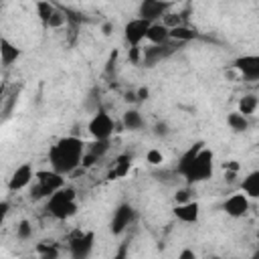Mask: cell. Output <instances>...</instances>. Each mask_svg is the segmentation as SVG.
Wrapping results in <instances>:
<instances>
[{
	"label": "cell",
	"instance_id": "1",
	"mask_svg": "<svg viewBox=\"0 0 259 259\" xmlns=\"http://www.w3.org/2000/svg\"><path fill=\"white\" fill-rule=\"evenodd\" d=\"M85 148H87V144L77 136H65V138L57 140L49 150L51 168L61 174L75 172L83 162Z\"/></svg>",
	"mask_w": 259,
	"mask_h": 259
},
{
	"label": "cell",
	"instance_id": "31",
	"mask_svg": "<svg viewBox=\"0 0 259 259\" xmlns=\"http://www.w3.org/2000/svg\"><path fill=\"white\" fill-rule=\"evenodd\" d=\"M162 22H164L168 28H174V26H178V24H184V22H182V16H180V14H172V12H166L164 18H162Z\"/></svg>",
	"mask_w": 259,
	"mask_h": 259
},
{
	"label": "cell",
	"instance_id": "33",
	"mask_svg": "<svg viewBox=\"0 0 259 259\" xmlns=\"http://www.w3.org/2000/svg\"><path fill=\"white\" fill-rule=\"evenodd\" d=\"M190 194H192V190H190V184H186L184 188L176 190V194H174V200H176V204H178V202H186V200H190Z\"/></svg>",
	"mask_w": 259,
	"mask_h": 259
},
{
	"label": "cell",
	"instance_id": "7",
	"mask_svg": "<svg viewBox=\"0 0 259 259\" xmlns=\"http://www.w3.org/2000/svg\"><path fill=\"white\" fill-rule=\"evenodd\" d=\"M95 245V235L91 231H75L69 239V251L75 259H85L91 255Z\"/></svg>",
	"mask_w": 259,
	"mask_h": 259
},
{
	"label": "cell",
	"instance_id": "26",
	"mask_svg": "<svg viewBox=\"0 0 259 259\" xmlns=\"http://www.w3.org/2000/svg\"><path fill=\"white\" fill-rule=\"evenodd\" d=\"M99 103H101V91H99L97 87H93V89L87 93L85 109H87V111H91V113H95V111H99V109H101V107H99Z\"/></svg>",
	"mask_w": 259,
	"mask_h": 259
},
{
	"label": "cell",
	"instance_id": "27",
	"mask_svg": "<svg viewBox=\"0 0 259 259\" xmlns=\"http://www.w3.org/2000/svg\"><path fill=\"white\" fill-rule=\"evenodd\" d=\"M89 154H93L95 158H103L105 154H107V150H109V140H95L93 144H89L87 148H85Z\"/></svg>",
	"mask_w": 259,
	"mask_h": 259
},
{
	"label": "cell",
	"instance_id": "39",
	"mask_svg": "<svg viewBox=\"0 0 259 259\" xmlns=\"http://www.w3.org/2000/svg\"><path fill=\"white\" fill-rule=\"evenodd\" d=\"M253 257H259V249H257V251H255V253H253Z\"/></svg>",
	"mask_w": 259,
	"mask_h": 259
},
{
	"label": "cell",
	"instance_id": "25",
	"mask_svg": "<svg viewBox=\"0 0 259 259\" xmlns=\"http://www.w3.org/2000/svg\"><path fill=\"white\" fill-rule=\"evenodd\" d=\"M36 253L42 257V259H57L61 255L59 247L55 245V241H40L36 245Z\"/></svg>",
	"mask_w": 259,
	"mask_h": 259
},
{
	"label": "cell",
	"instance_id": "37",
	"mask_svg": "<svg viewBox=\"0 0 259 259\" xmlns=\"http://www.w3.org/2000/svg\"><path fill=\"white\" fill-rule=\"evenodd\" d=\"M0 214H2V217L8 214V200H2V202H0Z\"/></svg>",
	"mask_w": 259,
	"mask_h": 259
},
{
	"label": "cell",
	"instance_id": "19",
	"mask_svg": "<svg viewBox=\"0 0 259 259\" xmlns=\"http://www.w3.org/2000/svg\"><path fill=\"white\" fill-rule=\"evenodd\" d=\"M241 190L249 198H259V170H251L243 180H241Z\"/></svg>",
	"mask_w": 259,
	"mask_h": 259
},
{
	"label": "cell",
	"instance_id": "38",
	"mask_svg": "<svg viewBox=\"0 0 259 259\" xmlns=\"http://www.w3.org/2000/svg\"><path fill=\"white\" fill-rule=\"evenodd\" d=\"M103 34H111V24H103Z\"/></svg>",
	"mask_w": 259,
	"mask_h": 259
},
{
	"label": "cell",
	"instance_id": "14",
	"mask_svg": "<svg viewBox=\"0 0 259 259\" xmlns=\"http://www.w3.org/2000/svg\"><path fill=\"white\" fill-rule=\"evenodd\" d=\"M174 217L180 221V223H186V225H194L200 217V206L196 200H186V202H178L174 208H172Z\"/></svg>",
	"mask_w": 259,
	"mask_h": 259
},
{
	"label": "cell",
	"instance_id": "2",
	"mask_svg": "<svg viewBox=\"0 0 259 259\" xmlns=\"http://www.w3.org/2000/svg\"><path fill=\"white\" fill-rule=\"evenodd\" d=\"M77 208H79V204H77V192H75L73 186H67V184L63 188H59L57 192H53L47 198V204H45V210L53 219H57V221H67V219L75 217L77 214Z\"/></svg>",
	"mask_w": 259,
	"mask_h": 259
},
{
	"label": "cell",
	"instance_id": "22",
	"mask_svg": "<svg viewBox=\"0 0 259 259\" xmlns=\"http://www.w3.org/2000/svg\"><path fill=\"white\" fill-rule=\"evenodd\" d=\"M227 125H229L233 132L241 134V132H247V130H249V119H247V115H243V113L237 109V111H231V113L227 115Z\"/></svg>",
	"mask_w": 259,
	"mask_h": 259
},
{
	"label": "cell",
	"instance_id": "3",
	"mask_svg": "<svg viewBox=\"0 0 259 259\" xmlns=\"http://www.w3.org/2000/svg\"><path fill=\"white\" fill-rule=\"evenodd\" d=\"M63 186H65V174H61L53 168L38 170L34 182L28 186V196H30V200H42V198H49L53 192H57Z\"/></svg>",
	"mask_w": 259,
	"mask_h": 259
},
{
	"label": "cell",
	"instance_id": "17",
	"mask_svg": "<svg viewBox=\"0 0 259 259\" xmlns=\"http://www.w3.org/2000/svg\"><path fill=\"white\" fill-rule=\"evenodd\" d=\"M204 144L202 142H196L194 146H190L180 158H178V164H176V174H180V176H184V172L190 168V164L194 162V158H196V154L200 152V148H202Z\"/></svg>",
	"mask_w": 259,
	"mask_h": 259
},
{
	"label": "cell",
	"instance_id": "29",
	"mask_svg": "<svg viewBox=\"0 0 259 259\" xmlns=\"http://www.w3.org/2000/svg\"><path fill=\"white\" fill-rule=\"evenodd\" d=\"M146 162H148L150 166H160V164L164 162V154H162L158 148H150V150L146 152Z\"/></svg>",
	"mask_w": 259,
	"mask_h": 259
},
{
	"label": "cell",
	"instance_id": "36",
	"mask_svg": "<svg viewBox=\"0 0 259 259\" xmlns=\"http://www.w3.org/2000/svg\"><path fill=\"white\" fill-rule=\"evenodd\" d=\"M194 257H196V253L190 251V249H184V251L178 253V259H194Z\"/></svg>",
	"mask_w": 259,
	"mask_h": 259
},
{
	"label": "cell",
	"instance_id": "5",
	"mask_svg": "<svg viewBox=\"0 0 259 259\" xmlns=\"http://www.w3.org/2000/svg\"><path fill=\"white\" fill-rule=\"evenodd\" d=\"M87 130H89V134L93 136V140H109L111 134L117 132L113 117H111L107 111H103V109H99V111H95V113L91 115V119H89V123H87Z\"/></svg>",
	"mask_w": 259,
	"mask_h": 259
},
{
	"label": "cell",
	"instance_id": "13",
	"mask_svg": "<svg viewBox=\"0 0 259 259\" xmlns=\"http://www.w3.org/2000/svg\"><path fill=\"white\" fill-rule=\"evenodd\" d=\"M233 67L239 71V75L243 79L249 81H259V55H243L237 57Z\"/></svg>",
	"mask_w": 259,
	"mask_h": 259
},
{
	"label": "cell",
	"instance_id": "8",
	"mask_svg": "<svg viewBox=\"0 0 259 259\" xmlns=\"http://www.w3.org/2000/svg\"><path fill=\"white\" fill-rule=\"evenodd\" d=\"M136 221V210L130 202H121L115 206L111 221H109V231L113 235H121L125 229H130V225Z\"/></svg>",
	"mask_w": 259,
	"mask_h": 259
},
{
	"label": "cell",
	"instance_id": "34",
	"mask_svg": "<svg viewBox=\"0 0 259 259\" xmlns=\"http://www.w3.org/2000/svg\"><path fill=\"white\" fill-rule=\"evenodd\" d=\"M154 134H156L158 138H164V136H168V134H170V127H168V123H166V121H158V123L154 125Z\"/></svg>",
	"mask_w": 259,
	"mask_h": 259
},
{
	"label": "cell",
	"instance_id": "16",
	"mask_svg": "<svg viewBox=\"0 0 259 259\" xmlns=\"http://www.w3.org/2000/svg\"><path fill=\"white\" fill-rule=\"evenodd\" d=\"M18 57H20V49L14 42H10L6 36H2L0 38V61H2V65L8 67L14 61H18Z\"/></svg>",
	"mask_w": 259,
	"mask_h": 259
},
{
	"label": "cell",
	"instance_id": "30",
	"mask_svg": "<svg viewBox=\"0 0 259 259\" xmlns=\"http://www.w3.org/2000/svg\"><path fill=\"white\" fill-rule=\"evenodd\" d=\"M65 24H67V16H65V12H61V10L57 8V12L51 16L47 28H61V26H65Z\"/></svg>",
	"mask_w": 259,
	"mask_h": 259
},
{
	"label": "cell",
	"instance_id": "9",
	"mask_svg": "<svg viewBox=\"0 0 259 259\" xmlns=\"http://www.w3.org/2000/svg\"><path fill=\"white\" fill-rule=\"evenodd\" d=\"M174 45H178V42H176V40H170V42H166V45H150V47L142 49V65L154 67V65H158V63L166 61V59L176 51ZM180 45H182V42H180Z\"/></svg>",
	"mask_w": 259,
	"mask_h": 259
},
{
	"label": "cell",
	"instance_id": "18",
	"mask_svg": "<svg viewBox=\"0 0 259 259\" xmlns=\"http://www.w3.org/2000/svg\"><path fill=\"white\" fill-rule=\"evenodd\" d=\"M130 168H132V156H130V154H119V156L115 158L113 168L109 170L107 176H109L111 180H113V178H123V176H127Z\"/></svg>",
	"mask_w": 259,
	"mask_h": 259
},
{
	"label": "cell",
	"instance_id": "4",
	"mask_svg": "<svg viewBox=\"0 0 259 259\" xmlns=\"http://www.w3.org/2000/svg\"><path fill=\"white\" fill-rule=\"evenodd\" d=\"M212 172H214V154L208 150V148H200V152L196 154V158H194V162L190 164V168L184 172V180H186V184H198V182H204V180H208L210 176H212Z\"/></svg>",
	"mask_w": 259,
	"mask_h": 259
},
{
	"label": "cell",
	"instance_id": "28",
	"mask_svg": "<svg viewBox=\"0 0 259 259\" xmlns=\"http://www.w3.org/2000/svg\"><path fill=\"white\" fill-rule=\"evenodd\" d=\"M16 239H18V241H28V239H32V223H30V221L22 219V221L16 225Z\"/></svg>",
	"mask_w": 259,
	"mask_h": 259
},
{
	"label": "cell",
	"instance_id": "10",
	"mask_svg": "<svg viewBox=\"0 0 259 259\" xmlns=\"http://www.w3.org/2000/svg\"><path fill=\"white\" fill-rule=\"evenodd\" d=\"M36 178V172L32 168V164L24 162L20 166H16V170L12 172V176L8 178V190L10 192H18V190H24L32 184V180Z\"/></svg>",
	"mask_w": 259,
	"mask_h": 259
},
{
	"label": "cell",
	"instance_id": "6",
	"mask_svg": "<svg viewBox=\"0 0 259 259\" xmlns=\"http://www.w3.org/2000/svg\"><path fill=\"white\" fill-rule=\"evenodd\" d=\"M152 22L144 20V18H132L125 22L123 26V38L130 47H140L144 40H148V30H150Z\"/></svg>",
	"mask_w": 259,
	"mask_h": 259
},
{
	"label": "cell",
	"instance_id": "23",
	"mask_svg": "<svg viewBox=\"0 0 259 259\" xmlns=\"http://www.w3.org/2000/svg\"><path fill=\"white\" fill-rule=\"evenodd\" d=\"M257 107H259V97L255 93H247V95H243L239 99V111L243 115H247V117L253 115L257 111Z\"/></svg>",
	"mask_w": 259,
	"mask_h": 259
},
{
	"label": "cell",
	"instance_id": "15",
	"mask_svg": "<svg viewBox=\"0 0 259 259\" xmlns=\"http://www.w3.org/2000/svg\"><path fill=\"white\" fill-rule=\"evenodd\" d=\"M170 28L164 22H152L150 30H148V42L150 45H166L170 42Z\"/></svg>",
	"mask_w": 259,
	"mask_h": 259
},
{
	"label": "cell",
	"instance_id": "24",
	"mask_svg": "<svg viewBox=\"0 0 259 259\" xmlns=\"http://www.w3.org/2000/svg\"><path fill=\"white\" fill-rule=\"evenodd\" d=\"M57 12V8L49 2V0H38L36 2V16H38V20L42 22V26L47 28V24H49V20H51V16Z\"/></svg>",
	"mask_w": 259,
	"mask_h": 259
},
{
	"label": "cell",
	"instance_id": "35",
	"mask_svg": "<svg viewBox=\"0 0 259 259\" xmlns=\"http://www.w3.org/2000/svg\"><path fill=\"white\" fill-rule=\"evenodd\" d=\"M136 95H138V101H146V99L150 97V89H148V87H140V89L136 91Z\"/></svg>",
	"mask_w": 259,
	"mask_h": 259
},
{
	"label": "cell",
	"instance_id": "20",
	"mask_svg": "<svg viewBox=\"0 0 259 259\" xmlns=\"http://www.w3.org/2000/svg\"><path fill=\"white\" fill-rule=\"evenodd\" d=\"M198 36H200L198 30L192 26H186V24H178V26L170 28V38L176 42H188V40H194Z\"/></svg>",
	"mask_w": 259,
	"mask_h": 259
},
{
	"label": "cell",
	"instance_id": "32",
	"mask_svg": "<svg viewBox=\"0 0 259 259\" xmlns=\"http://www.w3.org/2000/svg\"><path fill=\"white\" fill-rule=\"evenodd\" d=\"M127 61H130L132 65H140V63H142V47H130Z\"/></svg>",
	"mask_w": 259,
	"mask_h": 259
},
{
	"label": "cell",
	"instance_id": "12",
	"mask_svg": "<svg viewBox=\"0 0 259 259\" xmlns=\"http://www.w3.org/2000/svg\"><path fill=\"white\" fill-rule=\"evenodd\" d=\"M251 198L241 190V192H233L225 202H223V210L229 214V217H233V219H241V217H245L247 212H249V206H251V202H249Z\"/></svg>",
	"mask_w": 259,
	"mask_h": 259
},
{
	"label": "cell",
	"instance_id": "21",
	"mask_svg": "<svg viewBox=\"0 0 259 259\" xmlns=\"http://www.w3.org/2000/svg\"><path fill=\"white\" fill-rule=\"evenodd\" d=\"M121 125L125 130H130V132H138V130L144 127V117H142V113L138 109H127L121 115Z\"/></svg>",
	"mask_w": 259,
	"mask_h": 259
},
{
	"label": "cell",
	"instance_id": "11",
	"mask_svg": "<svg viewBox=\"0 0 259 259\" xmlns=\"http://www.w3.org/2000/svg\"><path fill=\"white\" fill-rule=\"evenodd\" d=\"M168 8H170V2L166 0H142L138 6V16L150 22H158V18H164Z\"/></svg>",
	"mask_w": 259,
	"mask_h": 259
}]
</instances>
